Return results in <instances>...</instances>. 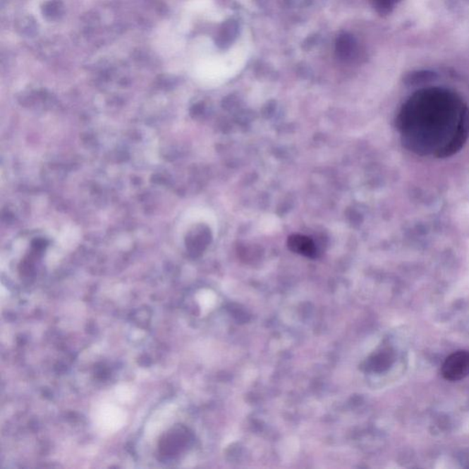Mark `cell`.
I'll return each mask as SVG.
<instances>
[{
  "instance_id": "1",
  "label": "cell",
  "mask_w": 469,
  "mask_h": 469,
  "mask_svg": "<svg viewBox=\"0 0 469 469\" xmlns=\"http://www.w3.org/2000/svg\"><path fill=\"white\" fill-rule=\"evenodd\" d=\"M397 125L404 145L420 155L449 157L469 136V109L461 97L442 88L416 92L401 107Z\"/></svg>"
},
{
  "instance_id": "2",
  "label": "cell",
  "mask_w": 469,
  "mask_h": 469,
  "mask_svg": "<svg viewBox=\"0 0 469 469\" xmlns=\"http://www.w3.org/2000/svg\"><path fill=\"white\" fill-rule=\"evenodd\" d=\"M444 379L459 382L469 376V351H456L444 360L441 369Z\"/></svg>"
},
{
  "instance_id": "3",
  "label": "cell",
  "mask_w": 469,
  "mask_h": 469,
  "mask_svg": "<svg viewBox=\"0 0 469 469\" xmlns=\"http://www.w3.org/2000/svg\"><path fill=\"white\" fill-rule=\"evenodd\" d=\"M98 421L104 429L115 431L123 426L125 415L118 408L107 406L101 410Z\"/></svg>"
},
{
  "instance_id": "4",
  "label": "cell",
  "mask_w": 469,
  "mask_h": 469,
  "mask_svg": "<svg viewBox=\"0 0 469 469\" xmlns=\"http://www.w3.org/2000/svg\"><path fill=\"white\" fill-rule=\"evenodd\" d=\"M289 248L294 252L302 254L303 256L314 257L317 255V248H315L314 242L307 237L303 236L294 235L289 238Z\"/></svg>"
},
{
  "instance_id": "5",
  "label": "cell",
  "mask_w": 469,
  "mask_h": 469,
  "mask_svg": "<svg viewBox=\"0 0 469 469\" xmlns=\"http://www.w3.org/2000/svg\"><path fill=\"white\" fill-rule=\"evenodd\" d=\"M355 42L351 37L343 36L337 44V53L344 60L351 59L355 54Z\"/></svg>"
},
{
  "instance_id": "6",
  "label": "cell",
  "mask_w": 469,
  "mask_h": 469,
  "mask_svg": "<svg viewBox=\"0 0 469 469\" xmlns=\"http://www.w3.org/2000/svg\"><path fill=\"white\" fill-rule=\"evenodd\" d=\"M401 0H372L373 6L379 13H389Z\"/></svg>"
}]
</instances>
